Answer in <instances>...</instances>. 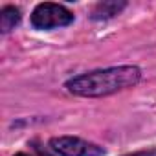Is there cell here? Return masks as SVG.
I'll use <instances>...</instances> for the list:
<instances>
[{"mask_svg":"<svg viewBox=\"0 0 156 156\" xmlns=\"http://www.w3.org/2000/svg\"><path fill=\"white\" fill-rule=\"evenodd\" d=\"M143 70L138 64H116L94 68L64 81V90L75 98H108L140 85Z\"/></svg>","mask_w":156,"mask_h":156,"instance_id":"1","label":"cell"},{"mask_svg":"<svg viewBox=\"0 0 156 156\" xmlns=\"http://www.w3.org/2000/svg\"><path fill=\"white\" fill-rule=\"evenodd\" d=\"M129 8L127 0H99L88 9V20L90 22H108L116 17H119Z\"/></svg>","mask_w":156,"mask_h":156,"instance_id":"4","label":"cell"},{"mask_svg":"<svg viewBox=\"0 0 156 156\" xmlns=\"http://www.w3.org/2000/svg\"><path fill=\"white\" fill-rule=\"evenodd\" d=\"M48 149L55 156H107L108 152L107 147L73 134L51 136L48 140Z\"/></svg>","mask_w":156,"mask_h":156,"instance_id":"3","label":"cell"},{"mask_svg":"<svg viewBox=\"0 0 156 156\" xmlns=\"http://www.w3.org/2000/svg\"><path fill=\"white\" fill-rule=\"evenodd\" d=\"M121 156H156V147H149V149H138L132 152H125Z\"/></svg>","mask_w":156,"mask_h":156,"instance_id":"6","label":"cell"},{"mask_svg":"<svg viewBox=\"0 0 156 156\" xmlns=\"http://www.w3.org/2000/svg\"><path fill=\"white\" fill-rule=\"evenodd\" d=\"M75 22V13L61 2H39L30 13V26L35 31H53Z\"/></svg>","mask_w":156,"mask_h":156,"instance_id":"2","label":"cell"},{"mask_svg":"<svg viewBox=\"0 0 156 156\" xmlns=\"http://www.w3.org/2000/svg\"><path fill=\"white\" fill-rule=\"evenodd\" d=\"M22 22V9L15 4H6L0 8V33L9 35Z\"/></svg>","mask_w":156,"mask_h":156,"instance_id":"5","label":"cell"},{"mask_svg":"<svg viewBox=\"0 0 156 156\" xmlns=\"http://www.w3.org/2000/svg\"><path fill=\"white\" fill-rule=\"evenodd\" d=\"M13 156H46V152H44L42 149L35 147V154H30V152H26V151H19V152H15Z\"/></svg>","mask_w":156,"mask_h":156,"instance_id":"7","label":"cell"}]
</instances>
